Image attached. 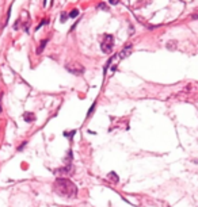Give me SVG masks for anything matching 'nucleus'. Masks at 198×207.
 <instances>
[{
    "mask_svg": "<svg viewBox=\"0 0 198 207\" xmlns=\"http://www.w3.org/2000/svg\"><path fill=\"white\" fill-rule=\"evenodd\" d=\"M78 14H79V11H78V10H73V11L71 12V14H69V18H75Z\"/></svg>",
    "mask_w": 198,
    "mask_h": 207,
    "instance_id": "0eeeda50",
    "label": "nucleus"
},
{
    "mask_svg": "<svg viewBox=\"0 0 198 207\" xmlns=\"http://www.w3.org/2000/svg\"><path fill=\"white\" fill-rule=\"evenodd\" d=\"M113 46H114L113 35L106 34V35H105V38H103V41H102V43H100V49H102V52L103 53H111Z\"/></svg>",
    "mask_w": 198,
    "mask_h": 207,
    "instance_id": "f03ea898",
    "label": "nucleus"
},
{
    "mask_svg": "<svg viewBox=\"0 0 198 207\" xmlns=\"http://www.w3.org/2000/svg\"><path fill=\"white\" fill-rule=\"evenodd\" d=\"M110 3H111V4H117L118 0H110Z\"/></svg>",
    "mask_w": 198,
    "mask_h": 207,
    "instance_id": "9d476101",
    "label": "nucleus"
},
{
    "mask_svg": "<svg viewBox=\"0 0 198 207\" xmlns=\"http://www.w3.org/2000/svg\"><path fill=\"white\" fill-rule=\"evenodd\" d=\"M132 50H133V46H132V45L125 46L124 49H122V50L120 52L118 57H120V58H126L127 56H130V54H132Z\"/></svg>",
    "mask_w": 198,
    "mask_h": 207,
    "instance_id": "20e7f679",
    "label": "nucleus"
},
{
    "mask_svg": "<svg viewBox=\"0 0 198 207\" xmlns=\"http://www.w3.org/2000/svg\"><path fill=\"white\" fill-rule=\"evenodd\" d=\"M23 119H25L26 122H34V121H36V116H34L33 112H25V114H23Z\"/></svg>",
    "mask_w": 198,
    "mask_h": 207,
    "instance_id": "39448f33",
    "label": "nucleus"
},
{
    "mask_svg": "<svg viewBox=\"0 0 198 207\" xmlns=\"http://www.w3.org/2000/svg\"><path fill=\"white\" fill-rule=\"evenodd\" d=\"M1 98H3V96L0 95V114H1V111H3V108H1Z\"/></svg>",
    "mask_w": 198,
    "mask_h": 207,
    "instance_id": "1a4fd4ad",
    "label": "nucleus"
},
{
    "mask_svg": "<svg viewBox=\"0 0 198 207\" xmlns=\"http://www.w3.org/2000/svg\"><path fill=\"white\" fill-rule=\"evenodd\" d=\"M65 68H67V70H69L71 73L76 74V76H79V74H83V72H84V67L83 65H80L79 62H69L65 65Z\"/></svg>",
    "mask_w": 198,
    "mask_h": 207,
    "instance_id": "7ed1b4c3",
    "label": "nucleus"
},
{
    "mask_svg": "<svg viewBox=\"0 0 198 207\" xmlns=\"http://www.w3.org/2000/svg\"><path fill=\"white\" fill-rule=\"evenodd\" d=\"M61 18H63V19H61V22H65V21H67V15H65V14L61 15Z\"/></svg>",
    "mask_w": 198,
    "mask_h": 207,
    "instance_id": "6e6552de",
    "label": "nucleus"
},
{
    "mask_svg": "<svg viewBox=\"0 0 198 207\" xmlns=\"http://www.w3.org/2000/svg\"><path fill=\"white\" fill-rule=\"evenodd\" d=\"M54 191H56L60 196L64 198H76L78 195V187L69 179H64V177H58L54 183Z\"/></svg>",
    "mask_w": 198,
    "mask_h": 207,
    "instance_id": "f257e3e1",
    "label": "nucleus"
},
{
    "mask_svg": "<svg viewBox=\"0 0 198 207\" xmlns=\"http://www.w3.org/2000/svg\"><path fill=\"white\" fill-rule=\"evenodd\" d=\"M107 179H109V180H113L114 183H118V181H120V179H118V176H117V173H115V172H110L109 175H107Z\"/></svg>",
    "mask_w": 198,
    "mask_h": 207,
    "instance_id": "423d86ee",
    "label": "nucleus"
}]
</instances>
